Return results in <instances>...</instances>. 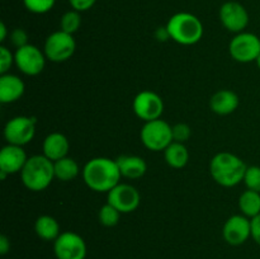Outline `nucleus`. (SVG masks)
I'll return each mask as SVG.
<instances>
[{
	"label": "nucleus",
	"mask_w": 260,
	"mask_h": 259,
	"mask_svg": "<svg viewBox=\"0 0 260 259\" xmlns=\"http://www.w3.org/2000/svg\"><path fill=\"white\" fill-rule=\"evenodd\" d=\"M222 236L230 245H243L249 238H251V220L244 215L231 216L223 223Z\"/></svg>",
	"instance_id": "14"
},
{
	"label": "nucleus",
	"mask_w": 260,
	"mask_h": 259,
	"mask_svg": "<svg viewBox=\"0 0 260 259\" xmlns=\"http://www.w3.org/2000/svg\"><path fill=\"white\" fill-rule=\"evenodd\" d=\"M121 215L122 213L116 207H113V206L107 202L99 210V222L103 226H106V228H113V226H116L119 222Z\"/></svg>",
	"instance_id": "25"
},
{
	"label": "nucleus",
	"mask_w": 260,
	"mask_h": 259,
	"mask_svg": "<svg viewBox=\"0 0 260 259\" xmlns=\"http://www.w3.org/2000/svg\"><path fill=\"white\" fill-rule=\"evenodd\" d=\"M10 250V240L5 235L0 236V254L5 255Z\"/></svg>",
	"instance_id": "34"
},
{
	"label": "nucleus",
	"mask_w": 260,
	"mask_h": 259,
	"mask_svg": "<svg viewBox=\"0 0 260 259\" xmlns=\"http://www.w3.org/2000/svg\"><path fill=\"white\" fill-rule=\"evenodd\" d=\"M13 63H14V53H12L9 48L2 45L0 46V73L2 75L8 73Z\"/></svg>",
	"instance_id": "29"
},
{
	"label": "nucleus",
	"mask_w": 260,
	"mask_h": 259,
	"mask_svg": "<svg viewBox=\"0 0 260 259\" xmlns=\"http://www.w3.org/2000/svg\"><path fill=\"white\" fill-rule=\"evenodd\" d=\"M218 17L223 27L233 33L244 32L249 24L248 10L238 2L223 3L218 12Z\"/></svg>",
	"instance_id": "13"
},
{
	"label": "nucleus",
	"mask_w": 260,
	"mask_h": 259,
	"mask_svg": "<svg viewBox=\"0 0 260 259\" xmlns=\"http://www.w3.org/2000/svg\"><path fill=\"white\" fill-rule=\"evenodd\" d=\"M42 150L46 157L52 161H57V160L68 156L69 150H70V142H69L68 137L61 132H52L43 140Z\"/></svg>",
	"instance_id": "17"
},
{
	"label": "nucleus",
	"mask_w": 260,
	"mask_h": 259,
	"mask_svg": "<svg viewBox=\"0 0 260 259\" xmlns=\"http://www.w3.org/2000/svg\"><path fill=\"white\" fill-rule=\"evenodd\" d=\"M53 251L57 259H85L86 244L79 234L63 231L53 241Z\"/></svg>",
	"instance_id": "10"
},
{
	"label": "nucleus",
	"mask_w": 260,
	"mask_h": 259,
	"mask_svg": "<svg viewBox=\"0 0 260 259\" xmlns=\"http://www.w3.org/2000/svg\"><path fill=\"white\" fill-rule=\"evenodd\" d=\"M55 179L53 161L45 155H33L20 172V180L27 189L33 192L45 190Z\"/></svg>",
	"instance_id": "3"
},
{
	"label": "nucleus",
	"mask_w": 260,
	"mask_h": 259,
	"mask_svg": "<svg viewBox=\"0 0 260 259\" xmlns=\"http://www.w3.org/2000/svg\"><path fill=\"white\" fill-rule=\"evenodd\" d=\"M255 62H256V65H258V68L260 69V55L258 56V58L255 60Z\"/></svg>",
	"instance_id": "36"
},
{
	"label": "nucleus",
	"mask_w": 260,
	"mask_h": 259,
	"mask_svg": "<svg viewBox=\"0 0 260 259\" xmlns=\"http://www.w3.org/2000/svg\"><path fill=\"white\" fill-rule=\"evenodd\" d=\"M170 38L183 46H192L203 37V24L198 17L188 12L175 13L167 23Z\"/></svg>",
	"instance_id": "4"
},
{
	"label": "nucleus",
	"mask_w": 260,
	"mask_h": 259,
	"mask_svg": "<svg viewBox=\"0 0 260 259\" xmlns=\"http://www.w3.org/2000/svg\"><path fill=\"white\" fill-rule=\"evenodd\" d=\"M7 36H8V29H7V25H5L4 22L0 23V42H4L7 40Z\"/></svg>",
	"instance_id": "35"
},
{
	"label": "nucleus",
	"mask_w": 260,
	"mask_h": 259,
	"mask_svg": "<svg viewBox=\"0 0 260 259\" xmlns=\"http://www.w3.org/2000/svg\"><path fill=\"white\" fill-rule=\"evenodd\" d=\"M229 52L238 62H253L260 55V38L250 32L238 33L229 45Z\"/></svg>",
	"instance_id": "8"
},
{
	"label": "nucleus",
	"mask_w": 260,
	"mask_h": 259,
	"mask_svg": "<svg viewBox=\"0 0 260 259\" xmlns=\"http://www.w3.org/2000/svg\"><path fill=\"white\" fill-rule=\"evenodd\" d=\"M239 208L246 217H255L260 213V193L255 190H245L239 198Z\"/></svg>",
	"instance_id": "23"
},
{
	"label": "nucleus",
	"mask_w": 260,
	"mask_h": 259,
	"mask_svg": "<svg viewBox=\"0 0 260 259\" xmlns=\"http://www.w3.org/2000/svg\"><path fill=\"white\" fill-rule=\"evenodd\" d=\"M140 137L146 149L151 151H164L173 142V127L161 118L145 122Z\"/></svg>",
	"instance_id": "5"
},
{
	"label": "nucleus",
	"mask_w": 260,
	"mask_h": 259,
	"mask_svg": "<svg viewBox=\"0 0 260 259\" xmlns=\"http://www.w3.org/2000/svg\"><path fill=\"white\" fill-rule=\"evenodd\" d=\"M244 183L248 189L260 193V167H256V165L248 167L245 177H244Z\"/></svg>",
	"instance_id": "27"
},
{
	"label": "nucleus",
	"mask_w": 260,
	"mask_h": 259,
	"mask_svg": "<svg viewBox=\"0 0 260 259\" xmlns=\"http://www.w3.org/2000/svg\"><path fill=\"white\" fill-rule=\"evenodd\" d=\"M251 238L260 245V213L251 218Z\"/></svg>",
	"instance_id": "32"
},
{
	"label": "nucleus",
	"mask_w": 260,
	"mask_h": 259,
	"mask_svg": "<svg viewBox=\"0 0 260 259\" xmlns=\"http://www.w3.org/2000/svg\"><path fill=\"white\" fill-rule=\"evenodd\" d=\"M132 109L135 114L144 122L159 119L164 112V102L161 96L151 90H142L135 96Z\"/></svg>",
	"instance_id": "11"
},
{
	"label": "nucleus",
	"mask_w": 260,
	"mask_h": 259,
	"mask_svg": "<svg viewBox=\"0 0 260 259\" xmlns=\"http://www.w3.org/2000/svg\"><path fill=\"white\" fill-rule=\"evenodd\" d=\"M164 157L169 167L174 168V169H182L188 164L189 152H188V149L185 147L184 144L173 141L164 150Z\"/></svg>",
	"instance_id": "21"
},
{
	"label": "nucleus",
	"mask_w": 260,
	"mask_h": 259,
	"mask_svg": "<svg viewBox=\"0 0 260 259\" xmlns=\"http://www.w3.org/2000/svg\"><path fill=\"white\" fill-rule=\"evenodd\" d=\"M56 0H23L25 9L33 14H46L55 7Z\"/></svg>",
	"instance_id": "26"
},
{
	"label": "nucleus",
	"mask_w": 260,
	"mask_h": 259,
	"mask_svg": "<svg viewBox=\"0 0 260 259\" xmlns=\"http://www.w3.org/2000/svg\"><path fill=\"white\" fill-rule=\"evenodd\" d=\"M37 119L29 116L13 117L4 127V137L8 144L24 146L29 144L36 135Z\"/></svg>",
	"instance_id": "7"
},
{
	"label": "nucleus",
	"mask_w": 260,
	"mask_h": 259,
	"mask_svg": "<svg viewBox=\"0 0 260 259\" xmlns=\"http://www.w3.org/2000/svg\"><path fill=\"white\" fill-rule=\"evenodd\" d=\"M107 202L116 207L121 213H131L139 208L141 196L134 185L118 183L107 193Z\"/></svg>",
	"instance_id": "12"
},
{
	"label": "nucleus",
	"mask_w": 260,
	"mask_h": 259,
	"mask_svg": "<svg viewBox=\"0 0 260 259\" xmlns=\"http://www.w3.org/2000/svg\"><path fill=\"white\" fill-rule=\"evenodd\" d=\"M155 37H156L157 41L160 42H165L168 40H172L169 35V30H168L167 25L165 27H159L156 30H155Z\"/></svg>",
	"instance_id": "33"
},
{
	"label": "nucleus",
	"mask_w": 260,
	"mask_h": 259,
	"mask_svg": "<svg viewBox=\"0 0 260 259\" xmlns=\"http://www.w3.org/2000/svg\"><path fill=\"white\" fill-rule=\"evenodd\" d=\"M53 168H55V178L61 182L74 180L80 173V168H79L76 160L69 156L62 157L57 161H53Z\"/></svg>",
	"instance_id": "22"
},
{
	"label": "nucleus",
	"mask_w": 260,
	"mask_h": 259,
	"mask_svg": "<svg viewBox=\"0 0 260 259\" xmlns=\"http://www.w3.org/2000/svg\"><path fill=\"white\" fill-rule=\"evenodd\" d=\"M81 25V15L80 12L78 10H69L65 14L61 17L60 20V27L61 30L66 33H70L74 35L75 32H78L79 28Z\"/></svg>",
	"instance_id": "24"
},
{
	"label": "nucleus",
	"mask_w": 260,
	"mask_h": 259,
	"mask_svg": "<svg viewBox=\"0 0 260 259\" xmlns=\"http://www.w3.org/2000/svg\"><path fill=\"white\" fill-rule=\"evenodd\" d=\"M27 160L28 156L23 150V146L5 145L0 150V172L7 173L8 175L20 173Z\"/></svg>",
	"instance_id": "15"
},
{
	"label": "nucleus",
	"mask_w": 260,
	"mask_h": 259,
	"mask_svg": "<svg viewBox=\"0 0 260 259\" xmlns=\"http://www.w3.org/2000/svg\"><path fill=\"white\" fill-rule=\"evenodd\" d=\"M248 167L243 159L233 152L222 151L216 154L210 163V173L217 184L222 187H235L244 182Z\"/></svg>",
	"instance_id": "2"
},
{
	"label": "nucleus",
	"mask_w": 260,
	"mask_h": 259,
	"mask_svg": "<svg viewBox=\"0 0 260 259\" xmlns=\"http://www.w3.org/2000/svg\"><path fill=\"white\" fill-rule=\"evenodd\" d=\"M116 161L121 175L127 179H139L144 177L147 170L146 161L137 155H122Z\"/></svg>",
	"instance_id": "19"
},
{
	"label": "nucleus",
	"mask_w": 260,
	"mask_h": 259,
	"mask_svg": "<svg viewBox=\"0 0 260 259\" xmlns=\"http://www.w3.org/2000/svg\"><path fill=\"white\" fill-rule=\"evenodd\" d=\"M95 3L96 0H69V4L71 5V8L80 13L91 9Z\"/></svg>",
	"instance_id": "31"
},
{
	"label": "nucleus",
	"mask_w": 260,
	"mask_h": 259,
	"mask_svg": "<svg viewBox=\"0 0 260 259\" xmlns=\"http://www.w3.org/2000/svg\"><path fill=\"white\" fill-rule=\"evenodd\" d=\"M35 231L37 236L46 241H55L60 236V225L52 216L43 215L36 220Z\"/></svg>",
	"instance_id": "20"
},
{
	"label": "nucleus",
	"mask_w": 260,
	"mask_h": 259,
	"mask_svg": "<svg viewBox=\"0 0 260 259\" xmlns=\"http://www.w3.org/2000/svg\"><path fill=\"white\" fill-rule=\"evenodd\" d=\"M10 41L15 48H20L28 45V33L23 28H15L10 32Z\"/></svg>",
	"instance_id": "30"
},
{
	"label": "nucleus",
	"mask_w": 260,
	"mask_h": 259,
	"mask_svg": "<svg viewBox=\"0 0 260 259\" xmlns=\"http://www.w3.org/2000/svg\"><path fill=\"white\" fill-rule=\"evenodd\" d=\"M76 50V42L73 35L63 30H56L51 33L45 41L43 52L46 58L52 62H63L73 57Z\"/></svg>",
	"instance_id": "6"
},
{
	"label": "nucleus",
	"mask_w": 260,
	"mask_h": 259,
	"mask_svg": "<svg viewBox=\"0 0 260 259\" xmlns=\"http://www.w3.org/2000/svg\"><path fill=\"white\" fill-rule=\"evenodd\" d=\"M25 85L22 79L13 74H3L0 76V102L3 104L14 103L22 98Z\"/></svg>",
	"instance_id": "16"
},
{
	"label": "nucleus",
	"mask_w": 260,
	"mask_h": 259,
	"mask_svg": "<svg viewBox=\"0 0 260 259\" xmlns=\"http://www.w3.org/2000/svg\"><path fill=\"white\" fill-rule=\"evenodd\" d=\"M46 55L37 46L28 43L27 46L17 48L14 52V63L20 73L28 76L41 74L46 65Z\"/></svg>",
	"instance_id": "9"
},
{
	"label": "nucleus",
	"mask_w": 260,
	"mask_h": 259,
	"mask_svg": "<svg viewBox=\"0 0 260 259\" xmlns=\"http://www.w3.org/2000/svg\"><path fill=\"white\" fill-rule=\"evenodd\" d=\"M239 107V96L235 91L221 89L216 91L210 99V108L218 116H228L234 113Z\"/></svg>",
	"instance_id": "18"
},
{
	"label": "nucleus",
	"mask_w": 260,
	"mask_h": 259,
	"mask_svg": "<svg viewBox=\"0 0 260 259\" xmlns=\"http://www.w3.org/2000/svg\"><path fill=\"white\" fill-rule=\"evenodd\" d=\"M121 178L118 164L109 157H93L83 168L84 182L94 192L108 193Z\"/></svg>",
	"instance_id": "1"
},
{
	"label": "nucleus",
	"mask_w": 260,
	"mask_h": 259,
	"mask_svg": "<svg viewBox=\"0 0 260 259\" xmlns=\"http://www.w3.org/2000/svg\"><path fill=\"white\" fill-rule=\"evenodd\" d=\"M190 136H192V130L187 123L180 122V123L173 126V141L184 144L185 141L190 139Z\"/></svg>",
	"instance_id": "28"
}]
</instances>
